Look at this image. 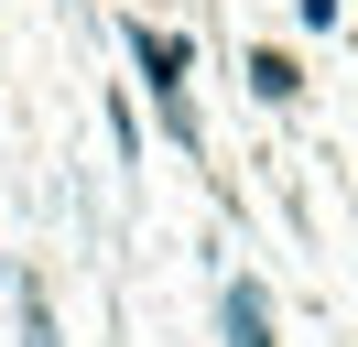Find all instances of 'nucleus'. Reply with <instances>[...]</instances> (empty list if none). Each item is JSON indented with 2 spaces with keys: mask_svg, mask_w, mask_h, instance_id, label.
<instances>
[{
  "mask_svg": "<svg viewBox=\"0 0 358 347\" xmlns=\"http://www.w3.org/2000/svg\"><path fill=\"white\" fill-rule=\"evenodd\" d=\"M131 65H141V87H152V108H163V98H185L196 43H185V33H152V22H131Z\"/></svg>",
  "mask_w": 358,
  "mask_h": 347,
  "instance_id": "1",
  "label": "nucleus"
},
{
  "mask_svg": "<svg viewBox=\"0 0 358 347\" xmlns=\"http://www.w3.org/2000/svg\"><path fill=\"white\" fill-rule=\"evenodd\" d=\"M217 337H228V347H282V337H271V293H261L250 271L217 293Z\"/></svg>",
  "mask_w": 358,
  "mask_h": 347,
  "instance_id": "2",
  "label": "nucleus"
},
{
  "mask_svg": "<svg viewBox=\"0 0 358 347\" xmlns=\"http://www.w3.org/2000/svg\"><path fill=\"white\" fill-rule=\"evenodd\" d=\"M250 98H261V108H293V98H304V65H293L282 43H261V55H250Z\"/></svg>",
  "mask_w": 358,
  "mask_h": 347,
  "instance_id": "3",
  "label": "nucleus"
},
{
  "mask_svg": "<svg viewBox=\"0 0 358 347\" xmlns=\"http://www.w3.org/2000/svg\"><path fill=\"white\" fill-rule=\"evenodd\" d=\"M22 347H66V337H55V304H44V282H22Z\"/></svg>",
  "mask_w": 358,
  "mask_h": 347,
  "instance_id": "4",
  "label": "nucleus"
}]
</instances>
